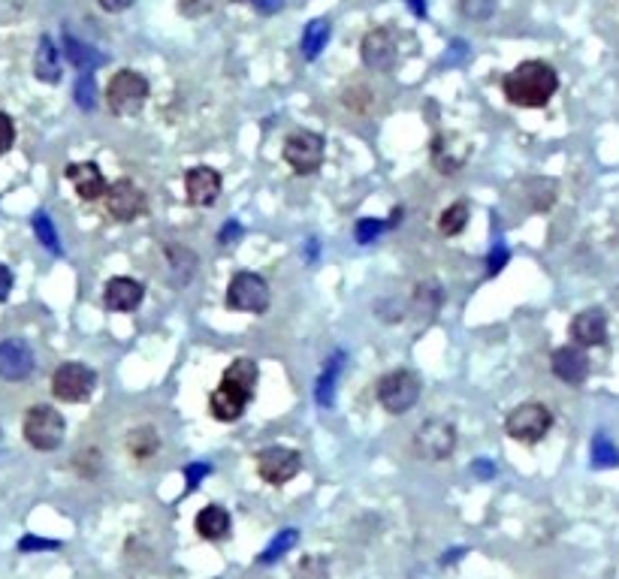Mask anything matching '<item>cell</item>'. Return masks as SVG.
<instances>
[{"label": "cell", "instance_id": "cell-1", "mask_svg": "<svg viewBox=\"0 0 619 579\" xmlns=\"http://www.w3.org/2000/svg\"><path fill=\"white\" fill-rule=\"evenodd\" d=\"M502 88L508 103L520 109H541L559 91V73L544 61H523L505 76Z\"/></svg>", "mask_w": 619, "mask_h": 579}, {"label": "cell", "instance_id": "cell-2", "mask_svg": "<svg viewBox=\"0 0 619 579\" xmlns=\"http://www.w3.org/2000/svg\"><path fill=\"white\" fill-rule=\"evenodd\" d=\"M22 432H25V441H28L34 450L52 453V450H58V447L64 444L67 420H64L61 411H55L52 405H34V408H28V414H25Z\"/></svg>", "mask_w": 619, "mask_h": 579}, {"label": "cell", "instance_id": "cell-3", "mask_svg": "<svg viewBox=\"0 0 619 579\" xmlns=\"http://www.w3.org/2000/svg\"><path fill=\"white\" fill-rule=\"evenodd\" d=\"M411 450L423 462H444L456 450V426L444 417H432L417 426Z\"/></svg>", "mask_w": 619, "mask_h": 579}, {"label": "cell", "instance_id": "cell-4", "mask_svg": "<svg viewBox=\"0 0 619 579\" xmlns=\"http://www.w3.org/2000/svg\"><path fill=\"white\" fill-rule=\"evenodd\" d=\"M420 399V377L408 368H396L387 371L378 380V402L387 414L399 417L405 411H411Z\"/></svg>", "mask_w": 619, "mask_h": 579}, {"label": "cell", "instance_id": "cell-5", "mask_svg": "<svg viewBox=\"0 0 619 579\" xmlns=\"http://www.w3.org/2000/svg\"><path fill=\"white\" fill-rule=\"evenodd\" d=\"M97 390V374L85 362H64L52 374V396L67 405H82Z\"/></svg>", "mask_w": 619, "mask_h": 579}, {"label": "cell", "instance_id": "cell-6", "mask_svg": "<svg viewBox=\"0 0 619 579\" xmlns=\"http://www.w3.org/2000/svg\"><path fill=\"white\" fill-rule=\"evenodd\" d=\"M145 100H148V79L136 70H118L106 85V103L121 118L142 112Z\"/></svg>", "mask_w": 619, "mask_h": 579}, {"label": "cell", "instance_id": "cell-7", "mask_svg": "<svg viewBox=\"0 0 619 579\" xmlns=\"http://www.w3.org/2000/svg\"><path fill=\"white\" fill-rule=\"evenodd\" d=\"M550 429H553V414L541 402H523L505 420V432L520 444H538L550 435Z\"/></svg>", "mask_w": 619, "mask_h": 579}, {"label": "cell", "instance_id": "cell-8", "mask_svg": "<svg viewBox=\"0 0 619 579\" xmlns=\"http://www.w3.org/2000/svg\"><path fill=\"white\" fill-rule=\"evenodd\" d=\"M272 302L266 278L254 272H236L227 284V308L245 311V314H266Z\"/></svg>", "mask_w": 619, "mask_h": 579}, {"label": "cell", "instance_id": "cell-9", "mask_svg": "<svg viewBox=\"0 0 619 579\" xmlns=\"http://www.w3.org/2000/svg\"><path fill=\"white\" fill-rule=\"evenodd\" d=\"M284 163L296 172V175H312L321 169L324 163V136L312 133V130H293L284 139Z\"/></svg>", "mask_w": 619, "mask_h": 579}, {"label": "cell", "instance_id": "cell-10", "mask_svg": "<svg viewBox=\"0 0 619 579\" xmlns=\"http://www.w3.org/2000/svg\"><path fill=\"white\" fill-rule=\"evenodd\" d=\"M302 468V456L290 447H266L257 453V474L269 486H284L290 483Z\"/></svg>", "mask_w": 619, "mask_h": 579}, {"label": "cell", "instance_id": "cell-11", "mask_svg": "<svg viewBox=\"0 0 619 579\" xmlns=\"http://www.w3.org/2000/svg\"><path fill=\"white\" fill-rule=\"evenodd\" d=\"M103 203H106L109 218H115L121 224H130L145 212V193L130 178H118L115 184L106 187Z\"/></svg>", "mask_w": 619, "mask_h": 579}, {"label": "cell", "instance_id": "cell-12", "mask_svg": "<svg viewBox=\"0 0 619 579\" xmlns=\"http://www.w3.org/2000/svg\"><path fill=\"white\" fill-rule=\"evenodd\" d=\"M221 187H224V178L212 166H194L185 172V200L197 209L215 206L221 197Z\"/></svg>", "mask_w": 619, "mask_h": 579}, {"label": "cell", "instance_id": "cell-13", "mask_svg": "<svg viewBox=\"0 0 619 579\" xmlns=\"http://www.w3.org/2000/svg\"><path fill=\"white\" fill-rule=\"evenodd\" d=\"M34 371V350L25 338L0 341V377L4 380H25Z\"/></svg>", "mask_w": 619, "mask_h": 579}, {"label": "cell", "instance_id": "cell-14", "mask_svg": "<svg viewBox=\"0 0 619 579\" xmlns=\"http://www.w3.org/2000/svg\"><path fill=\"white\" fill-rule=\"evenodd\" d=\"M550 368L553 374L562 380V383H571V386H580L586 377H589V356L583 347L577 344H565V347H556L553 356H550Z\"/></svg>", "mask_w": 619, "mask_h": 579}, {"label": "cell", "instance_id": "cell-15", "mask_svg": "<svg viewBox=\"0 0 619 579\" xmlns=\"http://www.w3.org/2000/svg\"><path fill=\"white\" fill-rule=\"evenodd\" d=\"M251 399H254V396H248L245 390H239V386L221 380V386L209 396V414H212L218 423H236V420L245 414V408L251 405Z\"/></svg>", "mask_w": 619, "mask_h": 579}, {"label": "cell", "instance_id": "cell-16", "mask_svg": "<svg viewBox=\"0 0 619 579\" xmlns=\"http://www.w3.org/2000/svg\"><path fill=\"white\" fill-rule=\"evenodd\" d=\"M64 175L70 178L73 190L79 193V200L85 203H94V200H103V193H106V175L97 163L85 160V163H70L64 169Z\"/></svg>", "mask_w": 619, "mask_h": 579}, {"label": "cell", "instance_id": "cell-17", "mask_svg": "<svg viewBox=\"0 0 619 579\" xmlns=\"http://www.w3.org/2000/svg\"><path fill=\"white\" fill-rule=\"evenodd\" d=\"M568 332L577 347H601L607 341V314L601 308H586L571 320Z\"/></svg>", "mask_w": 619, "mask_h": 579}, {"label": "cell", "instance_id": "cell-18", "mask_svg": "<svg viewBox=\"0 0 619 579\" xmlns=\"http://www.w3.org/2000/svg\"><path fill=\"white\" fill-rule=\"evenodd\" d=\"M469 160V145L466 139H459V136H450V133H441L435 136L432 142V163L441 175H453L459 172L462 166H466Z\"/></svg>", "mask_w": 619, "mask_h": 579}, {"label": "cell", "instance_id": "cell-19", "mask_svg": "<svg viewBox=\"0 0 619 579\" xmlns=\"http://www.w3.org/2000/svg\"><path fill=\"white\" fill-rule=\"evenodd\" d=\"M142 299H145V287L139 281L127 278V275L112 278L103 290V302H106L109 311H124V314L136 311L142 305Z\"/></svg>", "mask_w": 619, "mask_h": 579}, {"label": "cell", "instance_id": "cell-20", "mask_svg": "<svg viewBox=\"0 0 619 579\" xmlns=\"http://www.w3.org/2000/svg\"><path fill=\"white\" fill-rule=\"evenodd\" d=\"M363 64L369 67V70H390L393 64H396V43H393V37H390V31H381V28H375V31H369L366 37H363Z\"/></svg>", "mask_w": 619, "mask_h": 579}, {"label": "cell", "instance_id": "cell-21", "mask_svg": "<svg viewBox=\"0 0 619 579\" xmlns=\"http://www.w3.org/2000/svg\"><path fill=\"white\" fill-rule=\"evenodd\" d=\"M164 257H167V272H170L173 284H176V287L191 284V278L197 275V266H200L197 254H194L191 248L179 245V242H170V245L164 248Z\"/></svg>", "mask_w": 619, "mask_h": 579}, {"label": "cell", "instance_id": "cell-22", "mask_svg": "<svg viewBox=\"0 0 619 579\" xmlns=\"http://www.w3.org/2000/svg\"><path fill=\"white\" fill-rule=\"evenodd\" d=\"M194 528L203 540H224L230 534V513L221 504H209L197 513Z\"/></svg>", "mask_w": 619, "mask_h": 579}, {"label": "cell", "instance_id": "cell-23", "mask_svg": "<svg viewBox=\"0 0 619 579\" xmlns=\"http://www.w3.org/2000/svg\"><path fill=\"white\" fill-rule=\"evenodd\" d=\"M158 450H161V435L154 426H136L127 432V453L136 462H148Z\"/></svg>", "mask_w": 619, "mask_h": 579}, {"label": "cell", "instance_id": "cell-24", "mask_svg": "<svg viewBox=\"0 0 619 579\" xmlns=\"http://www.w3.org/2000/svg\"><path fill=\"white\" fill-rule=\"evenodd\" d=\"M221 380H224V383L239 386V390H245L248 396H254V390H257V380H260V368H257V362H254V359L242 356V359H236V362H230V365L224 368V377H221Z\"/></svg>", "mask_w": 619, "mask_h": 579}, {"label": "cell", "instance_id": "cell-25", "mask_svg": "<svg viewBox=\"0 0 619 579\" xmlns=\"http://www.w3.org/2000/svg\"><path fill=\"white\" fill-rule=\"evenodd\" d=\"M342 359L345 353H336L333 359H327L321 377H318V386H315V399L321 408H333L336 402V383H339V371H342Z\"/></svg>", "mask_w": 619, "mask_h": 579}, {"label": "cell", "instance_id": "cell-26", "mask_svg": "<svg viewBox=\"0 0 619 579\" xmlns=\"http://www.w3.org/2000/svg\"><path fill=\"white\" fill-rule=\"evenodd\" d=\"M330 34H333V28H330V22H327V19H315V22H308L305 34H302V55H305V61H315V58H321V52H324V49H327V43H330Z\"/></svg>", "mask_w": 619, "mask_h": 579}, {"label": "cell", "instance_id": "cell-27", "mask_svg": "<svg viewBox=\"0 0 619 579\" xmlns=\"http://www.w3.org/2000/svg\"><path fill=\"white\" fill-rule=\"evenodd\" d=\"M34 70H37V79L40 82H49L55 85L61 79V64H58V49L52 46L49 37L40 40V49H37V61H34Z\"/></svg>", "mask_w": 619, "mask_h": 579}, {"label": "cell", "instance_id": "cell-28", "mask_svg": "<svg viewBox=\"0 0 619 579\" xmlns=\"http://www.w3.org/2000/svg\"><path fill=\"white\" fill-rule=\"evenodd\" d=\"M441 302H444L441 284H438V281H423V284H417L411 305H414V311H417L420 317H435L438 308H441Z\"/></svg>", "mask_w": 619, "mask_h": 579}, {"label": "cell", "instance_id": "cell-29", "mask_svg": "<svg viewBox=\"0 0 619 579\" xmlns=\"http://www.w3.org/2000/svg\"><path fill=\"white\" fill-rule=\"evenodd\" d=\"M64 52H67L70 64H76L82 73H91L94 67L103 64V55H97L94 49H88L85 43H79V40H73V37H64Z\"/></svg>", "mask_w": 619, "mask_h": 579}, {"label": "cell", "instance_id": "cell-30", "mask_svg": "<svg viewBox=\"0 0 619 579\" xmlns=\"http://www.w3.org/2000/svg\"><path fill=\"white\" fill-rule=\"evenodd\" d=\"M466 224H469V206H466V203H453V206H447V209L441 212V218H438V233H441V236H456V233L466 230Z\"/></svg>", "mask_w": 619, "mask_h": 579}, {"label": "cell", "instance_id": "cell-31", "mask_svg": "<svg viewBox=\"0 0 619 579\" xmlns=\"http://www.w3.org/2000/svg\"><path fill=\"white\" fill-rule=\"evenodd\" d=\"M296 543H299V531H296V528H284V531L275 534V540L263 549V555H260L257 561H260V564H272V561H278L284 552H290Z\"/></svg>", "mask_w": 619, "mask_h": 579}, {"label": "cell", "instance_id": "cell-32", "mask_svg": "<svg viewBox=\"0 0 619 579\" xmlns=\"http://www.w3.org/2000/svg\"><path fill=\"white\" fill-rule=\"evenodd\" d=\"M592 465L595 468H616L619 465V450L604 432H598L592 441Z\"/></svg>", "mask_w": 619, "mask_h": 579}, {"label": "cell", "instance_id": "cell-33", "mask_svg": "<svg viewBox=\"0 0 619 579\" xmlns=\"http://www.w3.org/2000/svg\"><path fill=\"white\" fill-rule=\"evenodd\" d=\"M34 233H37V239H40L52 254H61L58 230H55V224H52V218H49L46 212H37V215H34Z\"/></svg>", "mask_w": 619, "mask_h": 579}, {"label": "cell", "instance_id": "cell-34", "mask_svg": "<svg viewBox=\"0 0 619 579\" xmlns=\"http://www.w3.org/2000/svg\"><path fill=\"white\" fill-rule=\"evenodd\" d=\"M384 230H387V221H381V218H360L357 227H354V239H357V245H372V242L381 239Z\"/></svg>", "mask_w": 619, "mask_h": 579}, {"label": "cell", "instance_id": "cell-35", "mask_svg": "<svg viewBox=\"0 0 619 579\" xmlns=\"http://www.w3.org/2000/svg\"><path fill=\"white\" fill-rule=\"evenodd\" d=\"M499 0H462V16L472 22H487L496 13Z\"/></svg>", "mask_w": 619, "mask_h": 579}, {"label": "cell", "instance_id": "cell-36", "mask_svg": "<svg viewBox=\"0 0 619 579\" xmlns=\"http://www.w3.org/2000/svg\"><path fill=\"white\" fill-rule=\"evenodd\" d=\"M76 103L82 109H94V76L91 73L79 76V82H76Z\"/></svg>", "mask_w": 619, "mask_h": 579}, {"label": "cell", "instance_id": "cell-37", "mask_svg": "<svg viewBox=\"0 0 619 579\" xmlns=\"http://www.w3.org/2000/svg\"><path fill=\"white\" fill-rule=\"evenodd\" d=\"M76 468L82 477H94L100 471V450H82L76 456Z\"/></svg>", "mask_w": 619, "mask_h": 579}, {"label": "cell", "instance_id": "cell-38", "mask_svg": "<svg viewBox=\"0 0 619 579\" xmlns=\"http://www.w3.org/2000/svg\"><path fill=\"white\" fill-rule=\"evenodd\" d=\"M16 142V124L7 112H0V157H4Z\"/></svg>", "mask_w": 619, "mask_h": 579}, {"label": "cell", "instance_id": "cell-39", "mask_svg": "<svg viewBox=\"0 0 619 579\" xmlns=\"http://www.w3.org/2000/svg\"><path fill=\"white\" fill-rule=\"evenodd\" d=\"M508 257H511V254H508L505 242H496V245H493V251H490V260H487V266H490V269H487V275H490V278H496V275L508 266Z\"/></svg>", "mask_w": 619, "mask_h": 579}, {"label": "cell", "instance_id": "cell-40", "mask_svg": "<svg viewBox=\"0 0 619 579\" xmlns=\"http://www.w3.org/2000/svg\"><path fill=\"white\" fill-rule=\"evenodd\" d=\"M212 474V465H206V462H191L188 468H185V483H188V492H194L206 477Z\"/></svg>", "mask_w": 619, "mask_h": 579}, {"label": "cell", "instance_id": "cell-41", "mask_svg": "<svg viewBox=\"0 0 619 579\" xmlns=\"http://www.w3.org/2000/svg\"><path fill=\"white\" fill-rule=\"evenodd\" d=\"M299 576L302 579H327V561L321 558H305L299 564Z\"/></svg>", "mask_w": 619, "mask_h": 579}, {"label": "cell", "instance_id": "cell-42", "mask_svg": "<svg viewBox=\"0 0 619 579\" xmlns=\"http://www.w3.org/2000/svg\"><path fill=\"white\" fill-rule=\"evenodd\" d=\"M58 546H61L58 540H46V537H34V534L19 540V552H43V549H58Z\"/></svg>", "mask_w": 619, "mask_h": 579}, {"label": "cell", "instance_id": "cell-43", "mask_svg": "<svg viewBox=\"0 0 619 579\" xmlns=\"http://www.w3.org/2000/svg\"><path fill=\"white\" fill-rule=\"evenodd\" d=\"M10 293H13V272L0 263V302H7Z\"/></svg>", "mask_w": 619, "mask_h": 579}, {"label": "cell", "instance_id": "cell-44", "mask_svg": "<svg viewBox=\"0 0 619 579\" xmlns=\"http://www.w3.org/2000/svg\"><path fill=\"white\" fill-rule=\"evenodd\" d=\"M472 474H475L478 480H493V477H496V465H493L490 459H478V462L472 465Z\"/></svg>", "mask_w": 619, "mask_h": 579}, {"label": "cell", "instance_id": "cell-45", "mask_svg": "<svg viewBox=\"0 0 619 579\" xmlns=\"http://www.w3.org/2000/svg\"><path fill=\"white\" fill-rule=\"evenodd\" d=\"M239 236H242V227H239L236 221H227L224 230H221V245H233Z\"/></svg>", "mask_w": 619, "mask_h": 579}, {"label": "cell", "instance_id": "cell-46", "mask_svg": "<svg viewBox=\"0 0 619 579\" xmlns=\"http://www.w3.org/2000/svg\"><path fill=\"white\" fill-rule=\"evenodd\" d=\"M100 7H103L106 13H124V10L133 7V0H100Z\"/></svg>", "mask_w": 619, "mask_h": 579}, {"label": "cell", "instance_id": "cell-47", "mask_svg": "<svg viewBox=\"0 0 619 579\" xmlns=\"http://www.w3.org/2000/svg\"><path fill=\"white\" fill-rule=\"evenodd\" d=\"M254 7H257L260 13L272 16V13H278V10L284 7V0H254Z\"/></svg>", "mask_w": 619, "mask_h": 579}, {"label": "cell", "instance_id": "cell-48", "mask_svg": "<svg viewBox=\"0 0 619 579\" xmlns=\"http://www.w3.org/2000/svg\"><path fill=\"white\" fill-rule=\"evenodd\" d=\"M408 7L414 10V16H420V19L426 16V0H408Z\"/></svg>", "mask_w": 619, "mask_h": 579}]
</instances>
